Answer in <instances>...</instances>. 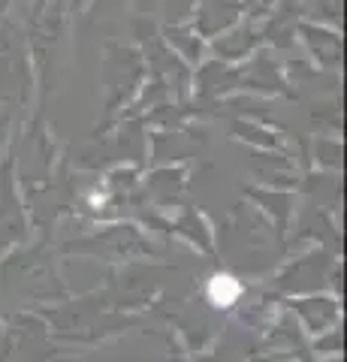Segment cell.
Listing matches in <instances>:
<instances>
[{
	"label": "cell",
	"mask_w": 347,
	"mask_h": 362,
	"mask_svg": "<svg viewBox=\"0 0 347 362\" xmlns=\"http://www.w3.org/2000/svg\"><path fill=\"white\" fill-rule=\"evenodd\" d=\"M206 296L215 308H230V305L242 296V284L233 275H227V272H218V275H211V281H208Z\"/></svg>",
	"instance_id": "obj_1"
}]
</instances>
